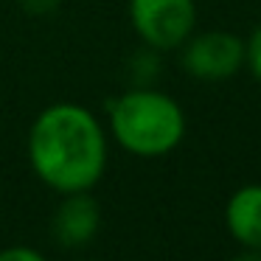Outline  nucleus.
Here are the masks:
<instances>
[{
  "mask_svg": "<svg viewBox=\"0 0 261 261\" xmlns=\"http://www.w3.org/2000/svg\"><path fill=\"white\" fill-rule=\"evenodd\" d=\"M110 126L126 152L141 158L166 154L186 135L180 104L158 90H132L110 104Z\"/></svg>",
  "mask_w": 261,
  "mask_h": 261,
  "instance_id": "2",
  "label": "nucleus"
},
{
  "mask_svg": "<svg viewBox=\"0 0 261 261\" xmlns=\"http://www.w3.org/2000/svg\"><path fill=\"white\" fill-rule=\"evenodd\" d=\"M129 17L152 51H171L191 37L197 6L194 0H129Z\"/></svg>",
  "mask_w": 261,
  "mask_h": 261,
  "instance_id": "3",
  "label": "nucleus"
},
{
  "mask_svg": "<svg viewBox=\"0 0 261 261\" xmlns=\"http://www.w3.org/2000/svg\"><path fill=\"white\" fill-rule=\"evenodd\" d=\"M0 261H48V258L31 247H6L0 250Z\"/></svg>",
  "mask_w": 261,
  "mask_h": 261,
  "instance_id": "8",
  "label": "nucleus"
},
{
  "mask_svg": "<svg viewBox=\"0 0 261 261\" xmlns=\"http://www.w3.org/2000/svg\"><path fill=\"white\" fill-rule=\"evenodd\" d=\"M230 236L247 250H261V186H244L225 208Z\"/></svg>",
  "mask_w": 261,
  "mask_h": 261,
  "instance_id": "6",
  "label": "nucleus"
},
{
  "mask_svg": "<svg viewBox=\"0 0 261 261\" xmlns=\"http://www.w3.org/2000/svg\"><path fill=\"white\" fill-rule=\"evenodd\" d=\"M82 261H93V258H82Z\"/></svg>",
  "mask_w": 261,
  "mask_h": 261,
  "instance_id": "11",
  "label": "nucleus"
},
{
  "mask_svg": "<svg viewBox=\"0 0 261 261\" xmlns=\"http://www.w3.org/2000/svg\"><path fill=\"white\" fill-rule=\"evenodd\" d=\"M182 65L194 79L202 82L233 79L244 65V42L230 31H205L188 42Z\"/></svg>",
  "mask_w": 261,
  "mask_h": 261,
  "instance_id": "4",
  "label": "nucleus"
},
{
  "mask_svg": "<svg viewBox=\"0 0 261 261\" xmlns=\"http://www.w3.org/2000/svg\"><path fill=\"white\" fill-rule=\"evenodd\" d=\"M244 62H247L250 73L261 82V23L255 25V31L250 34L247 45H244Z\"/></svg>",
  "mask_w": 261,
  "mask_h": 261,
  "instance_id": "7",
  "label": "nucleus"
},
{
  "mask_svg": "<svg viewBox=\"0 0 261 261\" xmlns=\"http://www.w3.org/2000/svg\"><path fill=\"white\" fill-rule=\"evenodd\" d=\"M59 3H62V0H20V6H23L29 14H37V17L54 14L59 9Z\"/></svg>",
  "mask_w": 261,
  "mask_h": 261,
  "instance_id": "9",
  "label": "nucleus"
},
{
  "mask_svg": "<svg viewBox=\"0 0 261 261\" xmlns=\"http://www.w3.org/2000/svg\"><path fill=\"white\" fill-rule=\"evenodd\" d=\"M29 158L40 180L62 194L90 191L107 166L104 129L90 110L54 104L29 132Z\"/></svg>",
  "mask_w": 261,
  "mask_h": 261,
  "instance_id": "1",
  "label": "nucleus"
},
{
  "mask_svg": "<svg viewBox=\"0 0 261 261\" xmlns=\"http://www.w3.org/2000/svg\"><path fill=\"white\" fill-rule=\"evenodd\" d=\"M233 261H261V250H250V253H242V255H236Z\"/></svg>",
  "mask_w": 261,
  "mask_h": 261,
  "instance_id": "10",
  "label": "nucleus"
},
{
  "mask_svg": "<svg viewBox=\"0 0 261 261\" xmlns=\"http://www.w3.org/2000/svg\"><path fill=\"white\" fill-rule=\"evenodd\" d=\"M98 222H101V214H98V202L90 197L87 191H76L68 194L59 211L54 214V236H57L59 244L65 247H82L87 244L98 230Z\"/></svg>",
  "mask_w": 261,
  "mask_h": 261,
  "instance_id": "5",
  "label": "nucleus"
}]
</instances>
